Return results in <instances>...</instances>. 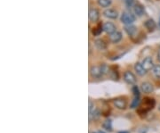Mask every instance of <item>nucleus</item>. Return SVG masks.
<instances>
[{
    "label": "nucleus",
    "mask_w": 160,
    "mask_h": 133,
    "mask_svg": "<svg viewBox=\"0 0 160 133\" xmlns=\"http://www.w3.org/2000/svg\"><path fill=\"white\" fill-rule=\"evenodd\" d=\"M109 72V68L106 64L92 66L90 69V74L94 78H101Z\"/></svg>",
    "instance_id": "1"
},
{
    "label": "nucleus",
    "mask_w": 160,
    "mask_h": 133,
    "mask_svg": "<svg viewBox=\"0 0 160 133\" xmlns=\"http://www.w3.org/2000/svg\"><path fill=\"white\" fill-rule=\"evenodd\" d=\"M120 20L125 25H130V24H133L134 23L135 20H136V17L131 12H124L121 14Z\"/></svg>",
    "instance_id": "2"
},
{
    "label": "nucleus",
    "mask_w": 160,
    "mask_h": 133,
    "mask_svg": "<svg viewBox=\"0 0 160 133\" xmlns=\"http://www.w3.org/2000/svg\"><path fill=\"white\" fill-rule=\"evenodd\" d=\"M124 80L126 83H128L130 85H134L137 81L135 75L132 72H129V71H127L124 73Z\"/></svg>",
    "instance_id": "3"
},
{
    "label": "nucleus",
    "mask_w": 160,
    "mask_h": 133,
    "mask_svg": "<svg viewBox=\"0 0 160 133\" xmlns=\"http://www.w3.org/2000/svg\"><path fill=\"white\" fill-rule=\"evenodd\" d=\"M142 63L143 67L146 69L147 72H148V71H150V70H153V68L155 67V64H154L153 59H152V57H150V56H147L146 58H144Z\"/></svg>",
    "instance_id": "4"
},
{
    "label": "nucleus",
    "mask_w": 160,
    "mask_h": 133,
    "mask_svg": "<svg viewBox=\"0 0 160 133\" xmlns=\"http://www.w3.org/2000/svg\"><path fill=\"white\" fill-rule=\"evenodd\" d=\"M88 17L91 21L95 23L100 19V12L96 8H91L88 13Z\"/></svg>",
    "instance_id": "5"
},
{
    "label": "nucleus",
    "mask_w": 160,
    "mask_h": 133,
    "mask_svg": "<svg viewBox=\"0 0 160 133\" xmlns=\"http://www.w3.org/2000/svg\"><path fill=\"white\" fill-rule=\"evenodd\" d=\"M133 13L136 16L138 17H142L145 14V9L143 7V6L140 3H135L134 6H133Z\"/></svg>",
    "instance_id": "6"
},
{
    "label": "nucleus",
    "mask_w": 160,
    "mask_h": 133,
    "mask_svg": "<svg viewBox=\"0 0 160 133\" xmlns=\"http://www.w3.org/2000/svg\"><path fill=\"white\" fill-rule=\"evenodd\" d=\"M116 29L117 28H116L115 24L112 23L111 21H107V23H105L103 24V31H105L106 33H108L109 35L112 34V33H114L115 31H117Z\"/></svg>",
    "instance_id": "7"
},
{
    "label": "nucleus",
    "mask_w": 160,
    "mask_h": 133,
    "mask_svg": "<svg viewBox=\"0 0 160 133\" xmlns=\"http://www.w3.org/2000/svg\"><path fill=\"white\" fill-rule=\"evenodd\" d=\"M103 14L105 17L109 18V19H117L118 17V13L117 10L115 9H111V8H108L103 12Z\"/></svg>",
    "instance_id": "8"
},
{
    "label": "nucleus",
    "mask_w": 160,
    "mask_h": 133,
    "mask_svg": "<svg viewBox=\"0 0 160 133\" xmlns=\"http://www.w3.org/2000/svg\"><path fill=\"white\" fill-rule=\"evenodd\" d=\"M122 38H123V34L120 31H115L114 33L109 35V40L112 43H118V42H120Z\"/></svg>",
    "instance_id": "9"
},
{
    "label": "nucleus",
    "mask_w": 160,
    "mask_h": 133,
    "mask_svg": "<svg viewBox=\"0 0 160 133\" xmlns=\"http://www.w3.org/2000/svg\"><path fill=\"white\" fill-rule=\"evenodd\" d=\"M134 70H135V72L137 73V74L138 75H140V76H144L146 73H147V71H146V69L143 67V65H142V63H136L135 64H134Z\"/></svg>",
    "instance_id": "10"
},
{
    "label": "nucleus",
    "mask_w": 160,
    "mask_h": 133,
    "mask_svg": "<svg viewBox=\"0 0 160 133\" xmlns=\"http://www.w3.org/2000/svg\"><path fill=\"white\" fill-rule=\"evenodd\" d=\"M141 88L142 92L144 93H147V94H149V93H152L154 91V87L151 83L149 82H143L142 83L141 85Z\"/></svg>",
    "instance_id": "11"
},
{
    "label": "nucleus",
    "mask_w": 160,
    "mask_h": 133,
    "mask_svg": "<svg viewBox=\"0 0 160 133\" xmlns=\"http://www.w3.org/2000/svg\"><path fill=\"white\" fill-rule=\"evenodd\" d=\"M144 26L146 27V29L149 31L152 32L156 30V24L155 23V21L153 19H148L145 23H144Z\"/></svg>",
    "instance_id": "12"
},
{
    "label": "nucleus",
    "mask_w": 160,
    "mask_h": 133,
    "mask_svg": "<svg viewBox=\"0 0 160 133\" xmlns=\"http://www.w3.org/2000/svg\"><path fill=\"white\" fill-rule=\"evenodd\" d=\"M114 105H115V106L118 109H125L126 108V105H127V103L125 99L123 98H117L114 100Z\"/></svg>",
    "instance_id": "13"
},
{
    "label": "nucleus",
    "mask_w": 160,
    "mask_h": 133,
    "mask_svg": "<svg viewBox=\"0 0 160 133\" xmlns=\"http://www.w3.org/2000/svg\"><path fill=\"white\" fill-rule=\"evenodd\" d=\"M125 31L130 36V37H133L136 35L137 33V27L133 25V24H130V25H125Z\"/></svg>",
    "instance_id": "14"
},
{
    "label": "nucleus",
    "mask_w": 160,
    "mask_h": 133,
    "mask_svg": "<svg viewBox=\"0 0 160 133\" xmlns=\"http://www.w3.org/2000/svg\"><path fill=\"white\" fill-rule=\"evenodd\" d=\"M94 45H95L96 48L99 49V50H105V49H107V43L103 39H101V38L96 39L94 41Z\"/></svg>",
    "instance_id": "15"
},
{
    "label": "nucleus",
    "mask_w": 160,
    "mask_h": 133,
    "mask_svg": "<svg viewBox=\"0 0 160 133\" xmlns=\"http://www.w3.org/2000/svg\"><path fill=\"white\" fill-rule=\"evenodd\" d=\"M100 117V111L96 108H93L89 111V119L90 120H96Z\"/></svg>",
    "instance_id": "16"
},
{
    "label": "nucleus",
    "mask_w": 160,
    "mask_h": 133,
    "mask_svg": "<svg viewBox=\"0 0 160 133\" xmlns=\"http://www.w3.org/2000/svg\"><path fill=\"white\" fill-rule=\"evenodd\" d=\"M103 31V25L101 24H98L96 27H94L92 30V34L94 36H100L101 34V32Z\"/></svg>",
    "instance_id": "17"
},
{
    "label": "nucleus",
    "mask_w": 160,
    "mask_h": 133,
    "mask_svg": "<svg viewBox=\"0 0 160 133\" xmlns=\"http://www.w3.org/2000/svg\"><path fill=\"white\" fill-rule=\"evenodd\" d=\"M111 3H112L111 0H98L99 6H101V7H104V8L109 7L111 5Z\"/></svg>",
    "instance_id": "18"
},
{
    "label": "nucleus",
    "mask_w": 160,
    "mask_h": 133,
    "mask_svg": "<svg viewBox=\"0 0 160 133\" xmlns=\"http://www.w3.org/2000/svg\"><path fill=\"white\" fill-rule=\"evenodd\" d=\"M153 73L156 78H160V64L155 65V67L153 68Z\"/></svg>",
    "instance_id": "19"
},
{
    "label": "nucleus",
    "mask_w": 160,
    "mask_h": 133,
    "mask_svg": "<svg viewBox=\"0 0 160 133\" xmlns=\"http://www.w3.org/2000/svg\"><path fill=\"white\" fill-rule=\"evenodd\" d=\"M139 103H140V97H134V98H133V100L131 104V108L137 107V105H139Z\"/></svg>",
    "instance_id": "20"
},
{
    "label": "nucleus",
    "mask_w": 160,
    "mask_h": 133,
    "mask_svg": "<svg viewBox=\"0 0 160 133\" xmlns=\"http://www.w3.org/2000/svg\"><path fill=\"white\" fill-rule=\"evenodd\" d=\"M103 127L107 129V130H112V126H111V121L110 120H108L104 122L103 124Z\"/></svg>",
    "instance_id": "21"
},
{
    "label": "nucleus",
    "mask_w": 160,
    "mask_h": 133,
    "mask_svg": "<svg viewBox=\"0 0 160 133\" xmlns=\"http://www.w3.org/2000/svg\"><path fill=\"white\" fill-rule=\"evenodd\" d=\"M133 92L134 97H140V91H139V88L137 87L136 86H134V87H133Z\"/></svg>",
    "instance_id": "22"
},
{
    "label": "nucleus",
    "mask_w": 160,
    "mask_h": 133,
    "mask_svg": "<svg viewBox=\"0 0 160 133\" xmlns=\"http://www.w3.org/2000/svg\"><path fill=\"white\" fill-rule=\"evenodd\" d=\"M125 5L128 6V7H133L134 6V0H125Z\"/></svg>",
    "instance_id": "23"
},
{
    "label": "nucleus",
    "mask_w": 160,
    "mask_h": 133,
    "mask_svg": "<svg viewBox=\"0 0 160 133\" xmlns=\"http://www.w3.org/2000/svg\"><path fill=\"white\" fill-rule=\"evenodd\" d=\"M156 58H157V61L160 63V49L158 50V53H157V55H156Z\"/></svg>",
    "instance_id": "24"
},
{
    "label": "nucleus",
    "mask_w": 160,
    "mask_h": 133,
    "mask_svg": "<svg viewBox=\"0 0 160 133\" xmlns=\"http://www.w3.org/2000/svg\"><path fill=\"white\" fill-rule=\"evenodd\" d=\"M93 133H105V132L101 131V130H98V131H95V132H93Z\"/></svg>",
    "instance_id": "25"
},
{
    "label": "nucleus",
    "mask_w": 160,
    "mask_h": 133,
    "mask_svg": "<svg viewBox=\"0 0 160 133\" xmlns=\"http://www.w3.org/2000/svg\"><path fill=\"white\" fill-rule=\"evenodd\" d=\"M159 26H160V20H159Z\"/></svg>",
    "instance_id": "26"
},
{
    "label": "nucleus",
    "mask_w": 160,
    "mask_h": 133,
    "mask_svg": "<svg viewBox=\"0 0 160 133\" xmlns=\"http://www.w3.org/2000/svg\"><path fill=\"white\" fill-rule=\"evenodd\" d=\"M120 133H126V132H120Z\"/></svg>",
    "instance_id": "27"
}]
</instances>
